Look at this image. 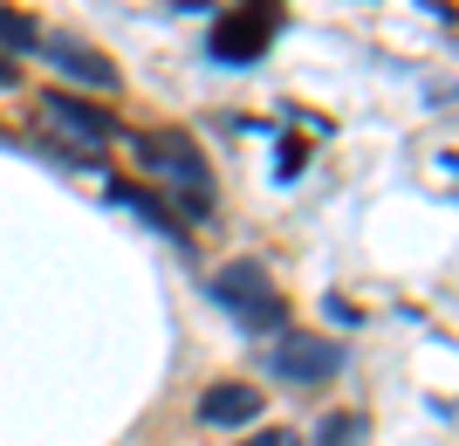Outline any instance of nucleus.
Masks as SVG:
<instances>
[{
    "instance_id": "f257e3e1",
    "label": "nucleus",
    "mask_w": 459,
    "mask_h": 446,
    "mask_svg": "<svg viewBox=\"0 0 459 446\" xmlns=\"http://www.w3.org/2000/svg\"><path fill=\"white\" fill-rule=\"evenodd\" d=\"M131 144L152 165V179L165 186L158 199L172 206V220H212V165L199 152V137L178 131V124H158V131H137Z\"/></svg>"
},
{
    "instance_id": "f03ea898",
    "label": "nucleus",
    "mask_w": 459,
    "mask_h": 446,
    "mask_svg": "<svg viewBox=\"0 0 459 446\" xmlns=\"http://www.w3.org/2000/svg\"><path fill=\"white\" fill-rule=\"evenodd\" d=\"M212 302L240 323V330H254V337H281L288 330V302H281V289H274V275H268V261H254V254H240V261H227V268H212Z\"/></svg>"
},
{
    "instance_id": "7ed1b4c3",
    "label": "nucleus",
    "mask_w": 459,
    "mask_h": 446,
    "mask_svg": "<svg viewBox=\"0 0 459 446\" xmlns=\"http://www.w3.org/2000/svg\"><path fill=\"white\" fill-rule=\"evenodd\" d=\"M41 131H48V137H69L62 152L76 158L82 172L96 165V152H103L110 137H124V131H117V117H103V103L76 97V90H41Z\"/></svg>"
},
{
    "instance_id": "20e7f679",
    "label": "nucleus",
    "mask_w": 459,
    "mask_h": 446,
    "mask_svg": "<svg viewBox=\"0 0 459 446\" xmlns=\"http://www.w3.org/2000/svg\"><path fill=\"white\" fill-rule=\"evenodd\" d=\"M274 28H281V7L274 0H240V7H227V14L212 21V62H227V69H247L261 48L274 41Z\"/></svg>"
},
{
    "instance_id": "39448f33",
    "label": "nucleus",
    "mask_w": 459,
    "mask_h": 446,
    "mask_svg": "<svg viewBox=\"0 0 459 446\" xmlns=\"http://www.w3.org/2000/svg\"><path fill=\"white\" fill-rule=\"evenodd\" d=\"M336 371H343V344H336V337L281 330V344L268 350V378H281V385H323V378H336Z\"/></svg>"
},
{
    "instance_id": "423d86ee",
    "label": "nucleus",
    "mask_w": 459,
    "mask_h": 446,
    "mask_svg": "<svg viewBox=\"0 0 459 446\" xmlns=\"http://www.w3.org/2000/svg\"><path fill=\"white\" fill-rule=\"evenodd\" d=\"M41 48H48V62H56L69 83H82V90H103V97L117 90V62L103 56V48H90V41H69V35H41Z\"/></svg>"
},
{
    "instance_id": "0eeeda50",
    "label": "nucleus",
    "mask_w": 459,
    "mask_h": 446,
    "mask_svg": "<svg viewBox=\"0 0 459 446\" xmlns=\"http://www.w3.org/2000/svg\"><path fill=\"white\" fill-rule=\"evenodd\" d=\"M268 412V391H254V385H212L206 398H199V419L206 426H254Z\"/></svg>"
},
{
    "instance_id": "6e6552de",
    "label": "nucleus",
    "mask_w": 459,
    "mask_h": 446,
    "mask_svg": "<svg viewBox=\"0 0 459 446\" xmlns=\"http://www.w3.org/2000/svg\"><path fill=\"white\" fill-rule=\"evenodd\" d=\"M110 199H117V206H131V214H144L152 227H165V233H186L172 220V206H165L158 193H144V186H131V179H110Z\"/></svg>"
},
{
    "instance_id": "1a4fd4ad",
    "label": "nucleus",
    "mask_w": 459,
    "mask_h": 446,
    "mask_svg": "<svg viewBox=\"0 0 459 446\" xmlns=\"http://www.w3.org/2000/svg\"><path fill=\"white\" fill-rule=\"evenodd\" d=\"M0 48H41V21L28 7H7L0 0Z\"/></svg>"
},
{
    "instance_id": "9d476101",
    "label": "nucleus",
    "mask_w": 459,
    "mask_h": 446,
    "mask_svg": "<svg viewBox=\"0 0 459 446\" xmlns=\"http://www.w3.org/2000/svg\"><path fill=\"white\" fill-rule=\"evenodd\" d=\"M316 440H323V446H357V440H364V412H336V419H323Z\"/></svg>"
},
{
    "instance_id": "9b49d317",
    "label": "nucleus",
    "mask_w": 459,
    "mask_h": 446,
    "mask_svg": "<svg viewBox=\"0 0 459 446\" xmlns=\"http://www.w3.org/2000/svg\"><path fill=\"white\" fill-rule=\"evenodd\" d=\"M274 165H281L274 179H302V165H308V137H281V144H274Z\"/></svg>"
},
{
    "instance_id": "f8f14e48",
    "label": "nucleus",
    "mask_w": 459,
    "mask_h": 446,
    "mask_svg": "<svg viewBox=\"0 0 459 446\" xmlns=\"http://www.w3.org/2000/svg\"><path fill=\"white\" fill-rule=\"evenodd\" d=\"M240 446H295V433H281V426H268V433H247Z\"/></svg>"
},
{
    "instance_id": "ddd939ff",
    "label": "nucleus",
    "mask_w": 459,
    "mask_h": 446,
    "mask_svg": "<svg viewBox=\"0 0 459 446\" xmlns=\"http://www.w3.org/2000/svg\"><path fill=\"white\" fill-rule=\"evenodd\" d=\"M14 83H21V69H14V62H0V90H14Z\"/></svg>"
},
{
    "instance_id": "4468645a",
    "label": "nucleus",
    "mask_w": 459,
    "mask_h": 446,
    "mask_svg": "<svg viewBox=\"0 0 459 446\" xmlns=\"http://www.w3.org/2000/svg\"><path fill=\"white\" fill-rule=\"evenodd\" d=\"M0 144H7V131H0Z\"/></svg>"
}]
</instances>
